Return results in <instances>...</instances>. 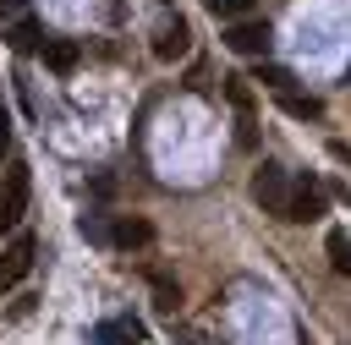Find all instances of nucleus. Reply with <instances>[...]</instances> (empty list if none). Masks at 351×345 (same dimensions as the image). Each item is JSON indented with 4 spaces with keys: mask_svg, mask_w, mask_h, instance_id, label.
Listing matches in <instances>:
<instances>
[{
    "mask_svg": "<svg viewBox=\"0 0 351 345\" xmlns=\"http://www.w3.org/2000/svg\"><path fill=\"white\" fill-rule=\"evenodd\" d=\"M27 192H33V170L16 159L5 164V181H0V230H16L22 214H27Z\"/></svg>",
    "mask_w": 351,
    "mask_h": 345,
    "instance_id": "f03ea898",
    "label": "nucleus"
},
{
    "mask_svg": "<svg viewBox=\"0 0 351 345\" xmlns=\"http://www.w3.org/2000/svg\"><path fill=\"white\" fill-rule=\"evenodd\" d=\"M274 99H280V110H285V115H296V120H318V115H324V104H318L313 93L285 88V93H274Z\"/></svg>",
    "mask_w": 351,
    "mask_h": 345,
    "instance_id": "9d476101",
    "label": "nucleus"
},
{
    "mask_svg": "<svg viewBox=\"0 0 351 345\" xmlns=\"http://www.w3.org/2000/svg\"><path fill=\"white\" fill-rule=\"evenodd\" d=\"M0 16H22V0H0Z\"/></svg>",
    "mask_w": 351,
    "mask_h": 345,
    "instance_id": "f3484780",
    "label": "nucleus"
},
{
    "mask_svg": "<svg viewBox=\"0 0 351 345\" xmlns=\"http://www.w3.org/2000/svg\"><path fill=\"white\" fill-rule=\"evenodd\" d=\"M38 49H44V66H49V71H60V77H66V71H77V60H82V44H77V38H44Z\"/></svg>",
    "mask_w": 351,
    "mask_h": 345,
    "instance_id": "6e6552de",
    "label": "nucleus"
},
{
    "mask_svg": "<svg viewBox=\"0 0 351 345\" xmlns=\"http://www.w3.org/2000/svg\"><path fill=\"white\" fill-rule=\"evenodd\" d=\"M159 5H170V0H159Z\"/></svg>",
    "mask_w": 351,
    "mask_h": 345,
    "instance_id": "a211bd4d",
    "label": "nucleus"
},
{
    "mask_svg": "<svg viewBox=\"0 0 351 345\" xmlns=\"http://www.w3.org/2000/svg\"><path fill=\"white\" fill-rule=\"evenodd\" d=\"M291 181H296V175H285L280 164H263V170L252 175V203H258L263 214L285 219V203H291Z\"/></svg>",
    "mask_w": 351,
    "mask_h": 345,
    "instance_id": "7ed1b4c3",
    "label": "nucleus"
},
{
    "mask_svg": "<svg viewBox=\"0 0 351 345\" xmlns=\"http://www.w3.org/2000/svg\"><path fill=\"white\" fill-rule=\"evenodd\" d=\"M186 55H192V27L176 16V22H165V27L154 33V60L170 66V60H186Z\"/></svg>",
    "mask_w": 351,
    "mask_h": 345,
    "instance_id": "423d86ee",
    "label": "nucleus"
},
{
    "mask_svg": "<svg viewBox=\"0 0 351 345\" xmlns=\"http://www.w3.org/2000/svg\"><path fill=\"white\" fill-rule=\"evenodd\" d=\"M324 252H329V268L351 279V235H346V230H329V241H324Z\"/></svg>",
    "mask_w": 351,
    "mask_h": 345,
    "instance_id": "9b49d317",
    "label": "nucleus"
},
{
    "mask_svg": "<svg viewBox=\"0 0 351 345\" xmlns=\"http://www.w3.org/2000/svg\"><path fill=\"white\" fill-rule=\"evenodd\" d=\"M5 44H11L16 55H22V49H33V44H38V22H33V16H16V22L5 27Z\"/></svg>",
    "mask_w": 351,
    "mask_h": 345,
    "instance_id": "f8f14e48",
    "label": "nucleus"
},
{
    "mask_svg": "<svg viewBox=\"0 0 351 345\" xmlns=\"http://www.w3.org/2000/svg\"><path fill=\"white\" fill-rule=\"evenodd\" d=\"M33 252H38V241H33V235H16V241L0 252V290H11V285H22V279H27Z\"/></svg>",
    "mask_w": 351,
    "mask_h": 345,
    "instance_id": "39448f33",
    "label": "nucleus"
},
{
    "mask_svg": "<svg viewBox=\"0 0 351 345\" xmlns=\"http://www.w3.org/2000/svg\"><path fill=\"white\" fill-rule=\"evenodd\" d=\"M11 148V120H5V110H0V153Z\"/></svg>",
    "mask_w": 351,
    "mask_h": 345,
    "instance_id": "dca6fc26",
    "label": "nucleus"
},
{
    "mask_svg": "<svg viewBox=\"0 0 351 345\" xmlns=\"http://www.w3.org/2000/svg\"><path fill=\"white\" fill-rule=\"evenodd\" d=\"M110 246H121V252L154 246V225H148L143 214H115V219H110Z\"/></svg>",
    "mask_w": 351,
    "mask_h": 345,
    "instance_id": "0eeeda50",
    "label": "nucleus"
},
{
    "mask_svg": "<svg viewBox=\"0 0 351 345\" xmlns=\"http://www.w3.org/2000/svg\"><path fill=\"white\" fill-rule=\"evenodd\" d=\"M208 11L219 22H241V16H252V0H208Z\"/></svg>",
    "mask_w": 351,
    "mask_h": 345,
    "instance_id": "4468645a",
    "label": "nucleus"
},
{
    "mask_svg": "<svg viewBox=\"0 0 351 345\" xmlns=\"http://www.w3.org/2000/svg\"><path fill=\"white\" fill-rule=\"evenodd\" d=\"M225 93H230V104L247 115L252 110V88H247V77H225Z\"/></svg>",
    "mask_w": 351,
    "mask_h": 345,
    "instance_id": "2eb2a0df",
    "label": "nucleus"
},
{
    "mask_svg": "<svg viewBox=\"0 0 351 345\" xmlns=\"http://www.w3.org/2000/svg\"><path fill=\"white\" fill-rule=\"evenodd\" d=\"M99 345H143V323L137 318H104L99 323Z\"/></svg>",
    "mask_w": 351,
    "mask_h": 345,
    "instance_id": "1a4fd4ad",
    "label": "nucleus"
},
{
    "mask_svg": "<svg viewBox=\"0 0 351 345\" xmlns=\"http://www.w3.org/2000/svg\"><path fill=\"white\" fill-rule=\"evenodd\" d=\"M258 82H263V88H269V93H285V88H291V82H296V77H291V71H285V66H263V60H258Z\"/></svg>",
    "mask_w": 351,
    "mask_h": 345,
    "instance_id": "ddd939ff",
    "label": "nucleus"
},
{
    "mask_svg": "<svg viewBox=\"0 0 351 345\" xmlns=\"http://www.w3.org/2000/svg\"><path fill=\"white\" fill-rule=\"evenodd\" d=\"M225 49L230 55H247V60H269L274 33H269L263 16H241V22H225Z\"/></svg>",
    "mask_w": 351,
    "mask_h": 345,
    "instance_id": "f257e3e1",
    "label": "nucleus"
},
{
    "mask_svg": "<svg viewBox=\"0 0 351 345\" xmlns=\"http://www.w3.org/2000/svg\"><path fill=\"white\" fill-rule=\"evenodd\" d=\"M318 214H324V186H318V181H307V175H296V181H291L285 219H291V225H313Z\"/></svg>",
    "mask_w": 351,
    "mask_h": 345,
    "instance_id": "20e7f679",
    "label": "nucleus"
}]
</instances>
